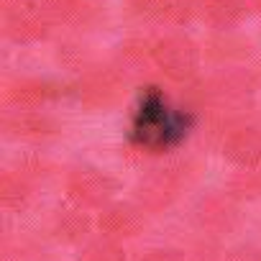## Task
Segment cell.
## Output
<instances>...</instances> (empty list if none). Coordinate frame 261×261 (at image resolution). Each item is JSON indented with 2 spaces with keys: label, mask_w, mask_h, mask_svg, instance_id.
Returning <instances> with one entry per match:
<instances>
[{
  "label": "cell",
  "mask_w": 261,
  "mask_h": 261,
  "mask_svg": "<svg viewBox=\"0 0 261 261\" xmlns=\"http://www.w3.org/2000/svg\"><path fill=\"white\" fill-rule=\"evenodd\" d=\"M187 134V118L174 110L156 90L146 92L134 118V139L154 151H162Z\"/></svg>",
  "instance_id": "cell-1"
}]
</instances>
